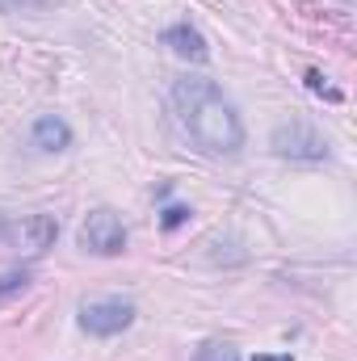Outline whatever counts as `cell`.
<instances>
[{
    "instance_id": "cell-1",
    "label": "cell",
    "mask_w": 357,
    "mask_h": 361,
    "mask_svg": "<svg viewBox=\"0 0 357 361\" xmlns=\"http://www.w3.org/2000/svg\"><path fill=\"white\" fill-rule=\"evenodd\" d=\"M173 109H177L181 130L193 139L202 156H236L244 147V122L214 80L181 76L173 85Z\"/></svg>"
},
{
    "instance_id": "cell-2",
    "label": "cell",
    "mask_w": 357,
    "mask_h": 361,
    "mask_svg": "<svg viewBox=\"0 0 357 361\" xmlns=\"http://www.w3.org/2000/svg\"><path fill=\"white\" fill-rule=\"evenodd\" d=\"M269 143L282 160H324L328 156V139L311 122H282Z\"/></svg>"
},
{
    "instance_id": "cell-3",
    "label": "cell",
    "mask_w": 357,
    "mask_h": 361,
    "mask_svg": "<svg viewBox=\"0 0 357 361\" xmlns=\"http://www.w3.org/2000/svg\"><path fill=\"white\" fill-rule=\"evenodd\" d=\"M80 248L85 252H97V257H118L126 248V227L114 210H92L89 219L80 223Z\"/></svg>"
},
{
    "instance_id": "cell-4",
    "label": "cell",
    "mask_w": 357,
    "mask_h": 361,
    "mask_svg": "<svg viewBox=\"0 0 357 361\" xmlns=\"http://www.w3.org/2000/svg\"><path fill=\"white\" fill-rule=\"evenodd\" d=\"M135 324V302L126 298H92L80 307V328L92 336H118Z\"/></svg>"
},
{
    "instance_id": "cell-5",
    "label": "cell",
    "mask_w": 357,
    "mask_h": 361,
    "mask_svg": "<svg viewBox=\"0 0 357 361\" xmlns=\"http://www.w3.org/2000/svg\"><path fill=\"white\" fill-rule=\"evenodd\" d=\"M55 235H59V223L51 219V214H30V219H21V227H17V240H21V248L25 252H47L51 244H55Z\"/></svg>"
},
{
    "instance_id": "cell-6",
    "label": "cell",
    "mask_w": 357,
    "mask_h": 361,
    "mask_svg": "<svg viewBox=\"0 0 357 361\" xmlns=\"http://www.w3.org/2000/svg\"><path fill=\"white\" fill-rule=\"evenodd\" d=\"M164 47H173L181 59H189V63H202L210 51H206V38L189 25V21H177V25H169L164 30Z\"/></svg>"
},
{
    "instance_id": "cell-7",
    "label": "cell",
    "mask_w": 357,
    "mask_h": 361,
    "mask_svg": "<svg viewBox=\"0 0 357 361\" xmlns=\"http://www.w3.org/2000/svg\"><path fill=\"white\" fill-rule=\"evenodd\" d=\"M68 143H72V130H68L63 118L42 114V118L34 122V147H38V152H63Z\"/></svg>"
},
{
    "instance_id": "cell-8",
    "label": "cell",
    "mask_w": 357,
    "mask_h": 361,
    "mask_svg": "<svg viewBox=\"0 0 357 361\" xmlns=\"http://www.w3.org/2000/svg\"><path fill=\"white\" fill-rule=\"evenodd\" d=\"M25 286H30V269H21V265L0 269V298H4V294H17V290H25Z\"/></svg>"
},
{
    "instance_id": "cell-9",
    "label": "cell",
    "mask_w": 357,
    "mask_h": 361,
    "mask_svg": "<svg viewBox=\"0 0 357 361\" xmlns=\"http://www.w3.org/2000/svg\"><path fill=\"white\" fill-rule=\"evenodd\" d=\"M193 361H240V353L227 345V341H210V345H202L198 349V357Z\"/></svg>"
},
{
    "instance_id": "cell-10",
    "label": "cell",
    "mask_w": 357,
    "mask_h": 361,
    "mask_svg": "<svg viewBox=\"0 0 357 361\" xmlns=\"http://www.w3.org/2000/svg\"><path fill=\"white\" fill-rule=\"evenodd\" d=\"M51 0H0V13H13V8H42Z\"/></svg>"
},
{
    "instance_id": "cell-11",
    "label": "cell",
    "mask_w": 357,
    "mask_h": 361,
    "mask_svg": "<svg viewBox=\"0 0 357 361\" xmlns=\"http://www.w3.org/2000/svg\"><path fill=\"white\" fill-rule=\"evenodd\" d=\"M185 214H189L185 206H169V210H164V227H169V231H173V227H181V223H185Z\"/></svg>"
},
{
    "instance_id": "cell-12",
    "label": "cell",
    "mask_w": 357,
    "mask_h": 361,
    "mask_svg": "<svg viewBox=\"0 0 357 361\" xmlns=\"http://www.w3.org/2000/svg\"><path fill=\"white\" fill-rule=\"evenodd\" d=\"M307 85H311V89H315V92H328L332 101L341 97V92H337V89H328V85H324V76H320V72H307Z\"/></svg>"
},
{
    "instance_id": "cell-13",
    "label": "cell",
    "mask_w": 357,
    "mask_h": 361,
    "mask_svg": "<svg viewBox=\"0 0 357 361\" xmlns=\"http://www.w3.org/2000/svg\"><path fill=\"white\" fill-rule=\"evenodd\" d=\"M4 231H8V223H4V214H0V240H4Z\"/></svg>"
},
{
    "instance_id": "cell-14",
    "label": "cell",
    "mask_w": 357,
    "mask_h": 361,
    "mask_svg": "<svg viewBox=\"0 0 357 361\" xmlns=\"http://www.w3.org/2000/svg\"><path fill=\"white\" fill-rule=\"evenodd\" d=\"M257 361H290V357H257Z\"/></svg>"
}]
</instances>
